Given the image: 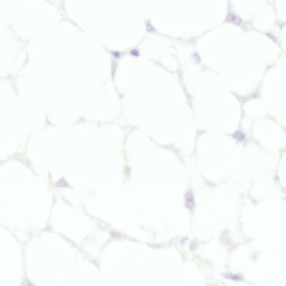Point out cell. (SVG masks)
<instances>
[{"label":"cell","instance_id":"cell-2","mask_svg":"<svg viewBox=\"0 0 286 286\" xmlns=\"http://www.w3.org/2000/svg\"><path fill=\"white\" fill-rule=\"evenodd\" d=\"M185 201H186V206L189 208L192 209L194 205V197L192 193L191 192H187L185 196Z\"/></svg>","mask_w":286,"mask_h":286},{"label":"cell","instance_id":"cell-7","mask_svg":"<svg viewBox=\"0 0 286 286\" xmlns=\"http://www.w3.org/2000/svg\"><path fill=\"white\" fill-rule=\"evenodd\" d=\"M112 236L114 237H120V235H119V234H118L116 232H112Z\"/></svg>","mask_w":286,"mask_h":286},{"label":"cell","instance_id":"cell-1","mask_svg":"<svg viewBox=\"0 0 286 286\" xmlns=\"http://www.w3.org/2000/svg\"><path fill=\"white\" fill-rule=\"evenodd\" d=\"M226 21L235 25H240L242 23V20L235 14H230L226 18Z\"/></svg>","mask_w":286,"mask_h":286},{"label":"cell","instance_id":"cell-4","mask_svg":"<svg viewBox=\"0 0 286 286\" xmlns=\"http://www.w3.org/2000/svg\"><path fill=\"white\" fill-rule=\"evenodd\" d=\"M147 30L149 32H152V33H154V32H156V30L155 29H154L153 26L149 23H148L147 24Z\"/></svg>","mask_w":286,"mask_h":286},{"label":"cell","instance_id":"cell-3","mask_svg":"<svg viewBox=\"0 0 286 286\" xmlns=\"http://www.w3.org/2000/svg\"><path fill=\"white\" fill-rule=\"evenodd\" d=\"M234 136L235 138L239 140H241L244 138V135L240 132H237L234 134Z\"/></svg>","mask_w":286,"mask_h":286},{"label":"cell","instance_id":"cell-5","mask_svg":"<svg viewBox=\"0 0 286 286\" xmlns=\"http://www.w3.org/2000/svg\"><path fill=\"white\" fill-rule=\"evenodd\" d=\"M192 58L196 62H199L200 61V58L197 53H194L192 55Z\"/></svg>","mask_w":286,"mask_h":286},{"label":"cell","instance_id":"cell-6","mask_svg":"<svg viewBox=\"0 0 286 286\" xmlns=\"http://www.w3.org/2000/svg\"><path fill=\"white\" fill-rule=\"evenodd\" d=\"M131 54H132V55H133V56H138L139 55L138 51V50H135V49H134V50H133L131 51Z\"/></svg>","mask_w":286,"mask_h":286}]
</instances>
